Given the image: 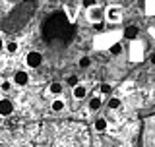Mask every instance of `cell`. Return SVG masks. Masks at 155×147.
<instances>
[{
    "label": "cell",
    "mask_w": 155,
    "mask_h": 147,
    "mask_svg": "<svg viewBox=\"0 0 155 147\" xmlns=\"http://www.w3.org/2000/svg\"><path fill=\"white\" fill-rule=\"evenodd\" d=\"M76 25L68 19L64 12H52L48 18H45L41 25V35L43 41L48 47L64 48L76 39Z\"/></svg>",
    "instance_id": "6da1fadb"
},
{
    "label": "cell",
    "mask_w": 155,
    "mask_h": 147,
    "mask_svg": "<svg viewBox=\"0 0 155 147\" xmlns=\"http://www.w3.org/2000/svg\"><path fill=\"white\" fill-rule=\"evenodd\" d=\"M35 12H37V0H23L2 19L0 27H2L4 33H16L27 25Z\"/></svg>",
    "instance_id": "7a4b0ae2"
},
{
    "label": "cell",
    "mask_w": 155,
    "mask_h": 147,
    "mask_svg": "<svg viewBox=\"0 0 155 147\" xmlns=\"http://www.w3.org/2000/svg\"><path fill=\"white\" fill-rule=\"evenodd\" d=\"M138 147H155V110L143 114L140 120Z\"/></svg>",
    "instance_id": "3957f363"
},
{
    "label": "cell",
    "mask_w": 155,
    "mask_h": 147,
    "mask_svg": "<svg viewBox=\"0 0 155 147\" xmlns=\"http://www.w3.org/2000/svg\"><path fill=\"white\" fill-rule=\"evenodd\" d=\"M41 62H43V54H41V52L33 51V52H29V54H27V64L31 66V68L41 66Z\"/></svg>",
    "instance_id": "277c9868"
},
{
    "label": "cell",
    "mask_w": 155,
    "mask_h": 147,
    "mask_svg": "<svg viewBox=\"0 0 155 147\" xmlns=\"http://www.w3.org/2000/svg\"><path fill=\"white\" fill-rule=\"evenodd\" d=\"M138 33H140V29L136 27V25H128L124 29V39H128V41H134L136 37H138Z\"/></svg>",
    "instance_id": "5b68a950"
},
{
    "label": "cell",
    "mask_w": 155,
    "mask_h": 147,
    "mask_svg": "<svg viewBox=\"0 0 155 147\" xmlns=\"http://www.w3.org/2000/svg\"><path fill=\"white\" fill-rule=\"evenodd\" d=\"M12 110H14V106H12V103H10L8 99L0 101V114H4V116H10V114H12Z\"/></svg>",
    "instance_id": "8992f818"
},
{
    "label": "cell",
    "mask_w": 155,
    "mask_h": 147,
    "mask_svg": "<svg viewBox=\"0 0 155 147\" xmlns=\"http://www.w3.org/2000/svg\"><path fill=\"white\" fill-rule=\"evenodd\" d=\"M27 80H29V77H27L25 72H16V76H14V81H16L18 85H25Z\"/></svg>",
    "instance_id": "52a82bcc"
},
{
    "label": "cell",
    "mask_w": 155,
    "mask_h": 147,
    "mask_svg": "<svg viewBox=\"0 0 155 147\" xmlns=\"http://www.w3.org/2000/svg\"><path fill=\"white\" fill-rule=\"evenodd\" d=\"M85 87L84 85H74V97H76V99H84V97H85Z\"/></svg>",
    "instance_id": "ba28073f"
},
{
    "label": "cell",
    "mask_w": 155,
    "mask_h": 147,
    "mask_svg": "<svg viewBox=\"0 0 155 147\" xmlns=\"http://www.w3.org/2000/svg\"><path fill=\"white\" fill-rule=\"evenodd\" d=\"M107 16H109L110 21H118V19H120V12H118V8H110Z\"/></svg>",
    "instance_id": "9c48e42d"
},
{
    "label": "cell",
    "mask_w": 155,
    "mask_h": 147,
    "mask_svg": "<svg viewBox=\"0 0 155 147\" xmlns=\"http://www.w3.org/2000/svg\"><path fill=\"white\" fill-rule=\"evenodd\" d=\"M95 130H97V132H105V130H107V120H105V118L95 120Z\"/></svg>",
    "instance_id": "30bf717a"
},
{
    "label": "cell",
    "mask_w": 155,
    "mask_h": 147,
    "mask_svg": "<svg viewBox=\"0 0 155 147\" xmlns=\"http://www.w3.org/2000/svg\"><path fill=\"white\" fill-rule=\"evenodd\" d=\"M118 106H120V99H118V97H110V99H109V109L116 110Z\"/></svg>",
    "instance_id": "8fae6325"
},
{
    "label": "cell",
    "mask_w": 155,
    "mask_h": 147,
    "mask_svg": "<svg viewBox=\"0 0 155 147\" xmlns=\"http://www.w3.org/2000/svg\"><path fill=\"white\" fill-rule=\"evenodd\" d=\"M99 106H101V99L99 97H93V99L89 101V109L91 110H99Z\"/></svg>",
    "instance_id": "7c38bea8"
},
{
    "label": "cell",
    "mask_w": 155,
    "mask_h": 147,
    "mask_svg": "<svg viewBox=\"0 0 155 147\" xmlns=\"http://www.w3.org/2000/svg\"><path fill=\"white\" fill-rule=\"evenodd\" d=\"M51 93H54V95H58V93H62V83H58V81L51 83Z\"/></svg>",
    "instance_id": "4fadbf2b"
},
{
    "label": "cell",
    "mask_w": 155,
    "mask_h": 147,
    "mask_svg": "<svg viewBox=\"0 0 155 147\" xmlns=\"http://www.w3.org/2000/svg\"><path fill=\"white\" fill-rule=\"evenodd\" d=\"M120 52H122V45H120V43H114V45L110 47V54L116 56V54H120Z\"/></svg>",
    "instance_id": "5bb4252c"
},
{
    "label": "cell",
    "mask_w": 155,
    "mask_h": 147,
    "mask_svg": "<svg viewBox=\"0 0 155 147\" xmlns=\"http://www.w3.org/2000/svg\"><path fill=\"white\" fill-rule=\"evenodd\" d=\"M62 109H64V101H54V103H52V110H54V112L62 110Z\"/></svg>",
    "instance_id": "9a60e30c"
},
{
    "label": "cell",
    "mask_w": 155,
    "mask_h": 147,
    "mask_svg": "<svg viewBox=\"0 0 155 147\" xmlns=\"http://www.w3.org/2000/svg\"><path fill=\"white\" fill-rule=\"evenodd\" d=\"M89 66H91V60H89L87 56H84V58L80 60V68H89Z\"/></svg>",
    "instance_id": "2e32d148"
},
{
    "label": "cell",
    "mask_w": 155,
    "mask_h": 147,
    "mask_svg": "<svg viewBox=\"0 0 155 147\" xmlns=\"http://www.w3.org/2000/svg\"><path fill=\"white\" fill-rule=\"evenodd\" d=\"M101 93H105V95L110 93V85H109V83H101Z\"/></svg>",
    "instance_id": "e0dca14e"
},
{
    "label": "cell",
    "mask_w": 155,
    "mask_h": 147,
    "mask_svg": "<svg viewBox=\"0 0 155 147\" xmlns=\"http://www.w3.org/2000/svg\"><path fill=\"white\" fill-rule=\"evenodd\" d=\"M6 48H8V52H16V51H18V45L12 41V43H8V47H6Z\"/></svg>",
    "instance_id": "ac0fdd59"
},
{
    "label": "cell",
    "mask_w": 155,
    "mask_h": 147,
    "mask_svg": "<svg viewBox=\"0 0 155 147\" xmlns=\"http://www.w3.org/2000/svg\"><path fill=\"white\" fill-rule=\"evenodd\" d=\"M68 85H78V77L70 76V77H68Z\"/></svg>",
    "instance_id": "d6986e66"
},
{
    "label": "cell",
    "mask_w": 155,
    "mask_h": 147,
    "mask_svg": "<svg viewBox=\"0 0 155 147\" xmlns=\"http://www.w3.org/2000/svg\"><path fill=\"white\" fill-rule=\"evenodd\" d=\"M91 18L99 19V18H101V10H91Z\"/></svg>",
    "instance_id": "ffe728a7"
},
{
    "label": "cell",
    "mask_w": 155,
    "mask_h": 147,
    "mask_svg": "<svg viewBox=\"0 0 155 147\" xmlns=\"http://www.w3.org/2000/svg\"><path fill=\"white\" fill-rule=\"evenodd\" d=\"M84 6H85V8H91V6H95V0H84Z\"/></svg>",
    "instance_id": "44dd1931"
},
{
    "label": "cell",
    "mask_w": 155,
    "mask_h": 147,
    "mask_svg": "<svg viewBox=\"0 0 155 147\" xmlns=\"http://www.w3.org/2000/svg\"><path fill=\"white\" fill-rule=\"evenodd\" d=\"M103 27H105V25H103L101 21H97V23H95V29H97V31H103Z\"/></svg>",
    "instance_id": "7402d4cb"
},
{
    "label": "cell",
    "mask_w": 155,
    "mask_h": 147,
    "mask_svg": "<svg viewBox=\"0 0 155 147\" xmlns=\"http://www.w3.org/2000/svg\"><path fill=\"white\" fill-rule=\"evenodd\" d=\"M2 89H4V91L10 89V81H4V83H2Z\"/></svg>",
    "instance_id": "603a6c76"
},
{
    "label": "cell",
    "mask_w": 155,
    "mask_h": 147,
    "mask_svg": "<svg viewBox=\"0 0 155 147\" xmlns=\"http://www.w3.org/2000/svg\"><path fill=\"white\" fill-rule=\"evenodd\" d=\"M149 60H151V64H155V52H153L151 56H149Z\"/></svg>",
    "instance_id": "cb8c5ba5"
},
{
    "label": "cell",
    "mask_w": 155,
    "mask_h": 147,
    "mask_svg": "<svg viewBox=\"0 0 155 147\" xmlns=\"http://www.w3.org/2000/svg\"><path fill=\"white\" fill-rule=\"evenodd\" d=\"M0 48H2V41H0Z\"/></svg>",
    "instance_id": "d4e9b609"
}]
</instances>
